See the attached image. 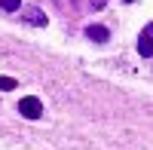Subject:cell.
I'll return each instance as SVG.
<instances>
[{
  "label": "cell",
  "instance_id": "obj_1",
  "mask_svg": "<svg viewBox=\"0 0 153 150\" xmlns=\"http://www.w3.org/2000/svg\"><path fill=\"white\" fill-rule=\"evenodd\" d=\"M19 114L25 117V120H40L43 117V101L37 95H25L22 101H19Z\"/></svg>",
  "mask_w": 153,
  "mask_h": 150
},
{
  "label": "cell",
  "instance_id": "obj_2",
  "mask_svg": "<svg viewBox=\"0 0 153 150\" xmlns=\"http://www.w3.org/2000/svg\"><path fill=\"white\" fill-rule=\"evenodd\" d=\"M138 52H141L144 58L153 55V22H147L144 31H141V37H138Z\"/></svg>",
  "mask_w": 153,
  "mask_h": 150
},
{
  "label": "cell",
  "instance_id": "obj_3",
  "mask_svg": "<svg viewBox=\"0 0 153 150\" xmlns=\"http://www.w3.org/2000/svg\"><path fill=\"white\" fill-rule=\"evenodd\" d=\"M22 19L28 22V25H37V28H43V25H46L43 9H37V6H22Z\"/></svg>",
  "mask_w": 153,
  "mask_h": 150
},
{
  "label": "cell",
  "instance_id": "obj_4",
  "mask_svg": "<svg viewBox=\"0 0 153 150\" xmlns=\"http://www.w3.org/2000/svg\"><path fill=\"white\" fill-rule=\"evenodd\" d=\"M86 37H89V40H95V43H104L107 37H110V31L104 28V25H89V28H86Z\"/></svg>",
  "mask_w": 153,
  "mask_h": 150
},
{
  "label": "cell",
  "instance_id": "obj_5",
  "mask_svg": "<svg viewBox=\"0 0 153 150\" xmlns=\"http://www.w3.org/2000/svg\"><path fill=\"white\" fill-rule=\"evenodd\" d=\"M9 89H19V83L12 77H0V92H9Z\"/></svg>",
  "mask_w": 153,
  "mask_h": 150
},
{
  "label": "cell",
  "instance_id": "obj_6",
  "mask_svg": "<svg viewBox=\"0 0 153 150\" xmlns=\"http://www.w3.org/2000/svg\"><path fill=\"white\" fill-rule=\"evenodd\" d=\"M0 6L6 12H16V9H22V0H0Z\"/></svg>",
  "mask_w": 153,
  "mask_h": 150
},
{
  "label": "cell",
  "instance_id": "obj_7",
  "mask_svg": "<svg viewBox=\"0 0 153 150\" xmlns=\"http://www.w3.org/2000/svg\"><path fill=\"white\" fill-rule=\"evenodd\" d=\"M71 3H80V0H71Z\"/></svg>",
  "mask_w": 153,
  "mask_h": 150
},
{
  "label": "cell",
  "instance_id": "obj_8",
  "mask_svg": "<svg viewBox=\"0 0 153 150\" xmlns=\"http://www.w3.org/2000/svg\"><path fill=\"white\" fill-rule=\"evenodd\" d=\"M126 3H132V0H126Z\"/></svg>",
  "mask_w": 153,
  "mask_h": 150
}]
</instances>
